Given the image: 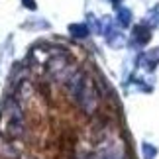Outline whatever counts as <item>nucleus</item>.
<instances>
[{"label": "nucleus", "mask_w": 159, "mask_h": 159, "mask_svg": "<svg viewBox=\"0 0 159 159\" xmlns=\"http://www.w3.org/2000/svg\"><path fill=\"white\" fill-rule=\"evenodd\" d=\"M22 159H38V157H22Z\"/></svg>", "instance_id": "obj_1"}]
</instances>
